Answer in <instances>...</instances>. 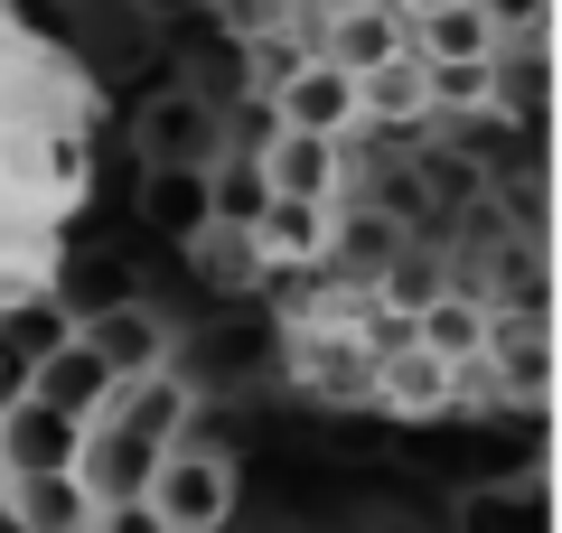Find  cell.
<instances>
[{
    "label": "cell",
    "instance_id": "2e32d148",
    "mask_svg": "<svg viewBox=\"0 0 562 533\" xmlns=\"http://www.w3.org/2000/svg\"><path fill=\"white\" fill-rule=\"evenodd\" d=\"M487 20V38L497 47H543V29H553V0H469Z\"/></svg>",
    "mask_w": 562,
    "mask_h": 533
},
{
    "label": "cell",
    "instance_id": "5b68a950",
    "mask_svg": "<svg viewBox=\"0 0 562 533\" xmlns=\"http://www.w3.org/2000/svg\"><path fill=\"white\" fill-rule=\"evenodd\" d=\"M366 394H375L384 421H441L450 412V365L431 347H413V328H403L394 347L366 355Z\"/></svg>",
    "mask_w": 562,
    "mask_h": 533
},
{
    "label": "cell",
    "instance_id": "7a4b0ae2",
    "mask_svg": "<svg viewBox=\"0 0 562 533\" xmlns=\"http://www.w3.org/2000/svg\"><path fill=\"white\" fill-rule=\"evenodd\" d=\"M66 337L103 365L113 394H122V384L169 375V355H179V328H169V309H150V299H94V309L66 318Z\"/></svg>",
    "mask_w": 562,
    "mask_h": 533
},
{
    "label": "cell",
    "instance_id": "9c48e42d",
    "mask_svg": "<svg viewBox=\"0 0 562 533\" xmlns=\"http://www.w3.org/2000/svg\"><path fill=\"white\" fill-rule=\"evenodd\" d=\"M272 347H281L272 328H254V318H225V328H206L188 355H169V375H179L188 394H225V384L262 375V365H272Z\"/></svg>",
    "mask_w": 562,
    "mask_h": 533
},
{
    "label": "cell",
    "instance_id": "277c9868",
    "mask_svg": "<svg viewBox=\"0 0 562 533\" xmlns=\"http://www.w3.org/2000/svg\"><path fill=\"white\" fill-rule=\"evenodd\" d=\"M254 169H262V197H319L338 206L347 197V140H319V132H262L254 140Z\"/></svg>",
    "mask_w": 562,
    "mask_h": 533
},
{
    "label": "cell",
    "instance_id": "9a60e30c",
    "mask_svg": "<svg viewBox=\"0 0 562 533\" xmlns=\"http://www.w3.org/2000/svg\"><path fill=\"white\" fill-rule=\"evenodd\" d=\"M188 253L206 262V281H216V291H254V281H272L244 225H206V235H188Z\"/></svg>",
    "mask_w": 562,
    "mask_h": 533
},
{
    "label": "cell",
    "instance_id": "ffe728a7",
    "mask_svg": "<svg viewBox=\"0 0 562 533\" xmlns=\"http://www.w3.org/2000/svg\"><path fill=\"white\" fill-rule=\"evenodd\" d=\"M0 533H29V524H20V506H10V496H0Z\"/></svg>",
    "mask_w": 562,
    "mask_h": 533
},
{
    "label": "cell",
    "instance_id": "ba28073f",
    "mask_svg": "<svg viewBox=\"0 0 562 533\" xmlns=\"http://www.w3.org/2000/svg\"><path fill=\"white\" fill-rule=\"evenodd\" d=\"M403 328H413V347L441 355V365H469V355H487V337H497V299H479L469 281H441Z\"/></svg>",
    "mask_w": 562,
    "mask_h": 533
},
{
    "label": "cell",
    "instance_id": "8992f818",
    "mask_svg": "<svg viewBox=\"0 0 562 533\" xmlns=\"http://www.w3.org/2000/svg\"><path fill=\"white\" fill-rule=\"evenodd\" d=\"M76 450H85L76 412H57V402H38V394L0 402V468L10 477H57V468H76Z\"/></svg>",
    "mask_w": 562,
    "mask_h": 533
},
{
    "label": "cell",
    "instance_id": "7c38bea8",
    "mask_svg": "<svg viewBox=\"0 0 562 533\" xmlns=\"http://www.w3.org/2000/svg\"><path fill=\"white\" fill-rule=\"evenodd\" d=\"M140 225L169 243L206 235L216 225V197H206V169H140Z\"/></svg>",
    "mask_w": 562,
    "mask_h": 533
},
{
    "label": "cell",
    "instance_id": "3957f363",
    "mask_svg": "<svg viewBox=\"0 0 562 533\" xmlns=\"http://www.w3.org/2000/svg\"><path fill=\"white\" fill-rule=\"evenodd\" d=\"M225 132H235V122L216 113V94H198V84H160V94L132 113V159H140V169H216Z\"/></svg>",
    "mask_w": 562,
    "mask_h": 533
},
{
    "label": "cell",
    "instance_id": "5bb4252c",
    "mask_svg": "<svg viewBox=\"0 0 562 533\" xmlns=\"http://www.w3.org/2000/svg\"><path fill=\"white\" fill-rule=\"evenodd\" d=\"M10 506H20L29 533H85V506L94 496L76 487V468H57V477H10Z\"/></svg>",
    "mask_w": 562,
    "mask_h": 533
},
{
    "label": "cell",
    "instance_id": "52a82bcc",
    "mask_svg": "<svg viewBox=\"0 0 562 533\" xmlns=\"http://www.w3.org/2000/svg\"><path fill=\"white\" fill-rule=\"evenodd\" d=\"M262 103H272L281 132H319V140H357L366 132L357 122V76H338V66H319V57H301Z\"/></svg>",
    "mask_w": 562,
    "mask_h": 533
},
{
    "label": "cell",
    "instance_id": "7402d4cb",
    "mask_svg": "<svg viewBox=\"0 0 562 533\" xmlns=\"http://www.w3.org/2000/svg\"><path fill=\"white\" fill-rule=\"evenodd\" d=\"M0 496H10V468H0Z\"/></svg>",
    "mask_w": 562,
    "mask_h": 533
},
{
    "label": "cell",
    "instance_id": "e0dca14e",
    "mask_svg": "<svg viewBox=\"0 0 562 533\" xmlns=\"http://www.w3.org/2000/svg\"><path fill=\"white\" fill-rule=\"evenodd\" d=\"M85 533H169L160 514H150V496H94V506H85Z\"/></svg>",
    "mask_w": 562,
    "mask_h": 533
},
{
    "label": "cell",
    "instance_id": "ac0fdd59",
    "mask_svg": "<svg viewBox=\"0 0 562 533\" xmlns=\"http://www.w3.org/2000/svg\"><path fill=\"white\" fill-rule=\"evenodd\" d=\"M244 38H254V84H262V94H272V84L291 76L301 57H310V47L291 38V29H272V20H262V29H244Z\"/></svg>",
    "mask_w": 562,
    "mask_h": 533
},
{
    "label": "cell",
    "instance_id": "603a6c76",
    "mask_svg": "<svg viewBox=\"0 0 562 533\" xmlns=\"http://www.w3.org/2000/svg\"><path fill=\"white\" fill-rule=\"evenodd\" d=\"M0 402H10V394H0Z\"/></svg>",
    "mask_w": 562,
    "mask_h": 533
},
{
    "label": "cell",
    "instance_id": "30bf717a",
    "mask_svg": "<svg viewBox=\"0 0 562 533\" xmlns=\"http://www.w3.org/2000/svg\"><path fill=\"white\" fill-rule=\"evenodd\" d=\"M328 216L338 206H319V197H262V216L244 235H254L262 272H319L328 262Z\"/></svg>",
    "mask_w": 562,
    "mask_h": 533
},
{
    "label": "cell",
    "instance_id": "8fae6325",
    "mask_svg": "<svg viewBox=\"0 0 562 533\" xmlns=\"http://www.w3.org/2000/svg\"><path fill=\"white\" fill-rule=\"evenodd\" d=\"M310 57L338 66V76H375L384 57H413V47H403V20L384 10V0H347V10H328V29H319Z\"/></svg>",
    "mask_w": 562,
    "mask_h": 533
},
{
    "label": "cell",
    "instance_id": "d6986e66",
    "mask_svg": "<svg viewBox=\"0 0 562 533\" xmlns=\"http://www.w3.org/2000/svg\"><path fill=\"white\" fill-rule=\"evenodd\" d=\"M384 10H394V20H422V10H441V0H384Z\"/></svg>",
    "mask_w": 562,
    "mask_h": 533
},
{
    "label": "cell",
    "instance_id": "44dd1931",
    "mask_svg": "<svg viewBox=\"0 0 562 533\" xmlns=\"http://www.w3.org/2000/svg\"><path fill=\"white\" fill-rule=\"evenodd\" d=\"M375 533H422V524H403V514H394V524H375Z\"/></svg>",
    "mask_w": 562,
    "mask_h": 533
},
{
    "label": "cell",
    "instance_id": "4fadbf2b",
    "mask_svg": "<svg viewBox=\"0 0 562 533\" xmlns=\"http://www.w3.org/2000/svg\"><path fill=\"white\" fill-rule=\"evenodd\" d=\"M20 394L57 402V412H76V421H94L103 402H113V384H103V365L76 347V337H57V347H47L38 365H29V384H20Z\"/></svg>",
    "mask_w": 562,
    "mask_h": 533
},
{
    "label": "cell",
    "instance_id": "6da1fadb",
    "mask_svg": "<svg viewBox=\"0 0 562 533\" xmlns=\"http://www.w3.org/2000/svg\"><path fill=\"white\" fill-rule=\"evenodd\" d=\"M140 496H150V514H160L169 533H225V524H235V458L179 431L169 450H150Z\"/></svg>",
    "mask_w": 562,
    "mask_h": 533
}]
</instances>
